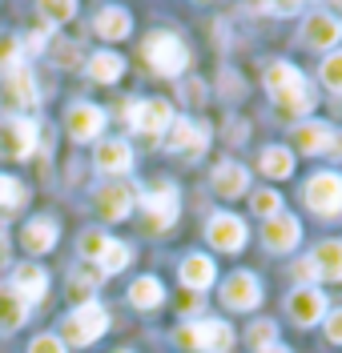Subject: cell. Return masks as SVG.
<instances>
[{
	"instance_id": "277c9868",
	"label": "cell",
	"mask_w": 342,
	"mask_h": 353,
	"mask_svg": "<svg viewBox=\"0 0 342 353\" xmlns=\"http://www.w3.org/2000/svg\"><path fill=\"white\" fill-rule=\"evenodd\" d=\"M37 77L28 72V65H17V68H4L0 72V105L4 109H12V112H24V109H32L37 105Z\"/></svg>"
},
{
	"instance_id": "4316f807",
	"label": "cell",
	"mask_w": 342,
	"mask_h": 353,
	"mask_svg": "<svg viewBox=\"0 0 342 353\" xmlns=\"http://www.w3.org/2000/svg\"><path fill=\"white\" fill-rule=\"evenodd\" d=\"M85 68H89V77L97 81V85H113V81L125 77V61H121L117 52H93Z\"/></svg>"
},
{
	"instance_id": "d6986e66",
	"label": "cell",
	"mask_w": 342,
	"mask_h": 353,
	"mask_svg": "<svg viewBox=\"0 0 342 353\" xmlns=\"http://www.w3.org/2000/svg\"><path fill=\"white\" fill-rule=\"evenodd\" d=\"M246 189H250V173H246L238 161H222V165L213 169V193H218V197L234 201V197H242Z\"/></svg>"
},
{
	"instance_id": "8d00e7d4",
	"label": "cell",
	"mask_w": 342,
	"mask_h": 353,
	"mask_svg": "<svg viewBox=\"0 0 342 353\" xmlns=\"http://www.w3.org/2000/svg\"><path fill=\"white\" fill-rule=\"evenodd\" d=\"M21 65V41L12 32H0V72Z\"/></svg>"
},
{
	"instance_id": "2e32d148",
	"label": "cell",
	"mask_w": 342,
	"mask_h": 353,
	"mask_svg": "<svg viewBox=\"0 0 342 353\" xmlns=\"http://www.w3.org/2000/svg\"><path fill=\"white\" fill-rule=\"evenodd\" d=\"M302 41L310 44V48H334L342 41V21L339 17H330V12H310L306 24H302Z\"/></svg>"
},
{
	"instance_id": "681fc988",
	"label": "cell",
	"mask_w": 342,
	"mask_h": 353,
	"mask_svg": "<svg viewBox=\"0 0 342 353\" xmlns=\"http://www.w3.org/2000/svg\"><path fill=\"white\" fill-rule=\"evenodd\" d=\"M117 353H129V350H117Z\"/></svg>"
},
{
	"instance_id": "ac0fdd59",
	"label": "cell",
	"mask_w": 342,
	"mask_h": 353,
	"mask_svg": "<svg viewBox=\"0 0 342 353\" xmlns=\"http://www.w3.org/2000/svg\"><path fill=\"white\" fill-rule=\"evenodd\" d=\"M129 28H133V17H129V8H121V4H109V8H101V12L93 17V32H97L101 41H125Z\"/></svg>"
},
{
	"instance_id": "7a4b0ae2",
	"label": "cell",
	"mask_w": 342,
	"mask_h": 353,
	"mask_svg": "<svg viewBox=\"0 0 342 353\" xmlns=\"http://www.w3.org/2000/svg\"><path fill=\"white\" fill-rule=\"evenodd\" d=\"M105 330H109V309L101 305V301H85V305H77L65 317V325H61V341L81 350V345H93Z\"/></svg>"
},
{
	"instance_id": "5b68a950",
	"label": "cell",
	"mask_w": 342,
	"mask_h": 353,
	"mask_svg": "<svg viewBox=\"0 0 342 353\" xmlns=\"http://www.w3.org/2000/svg\"><path fill=\"white\" fill-rule=\"evenodd\" d=\"M306 205L319 213V217H339L342 213V176L339 173H314L302 189Z\"/></svg>"
},
{
	"instance_id": "7dc6e473",
	"label": "cell",
	"mask_w": 342,
	"mask_h": 353,
	"mask_svg": "<svg viewBox=\"0 0 342 353\" xmlns=\"http://www.w3.org/2000/svg\"><path fill=\"white\" fill-rule=\"evenodd\" d=\"M254 353H290V350H286V345H278V341H274V345H266V350H254Z\"/></svg>"
},
{
	"instance_id": "9c48e42d",
	"label": "cell",
	"mask_w": 342,
	"mask_h": 353,
	"mask_svg": "<svg viewBox=\"0 0 342 353\" xmlns=\"http://www.w3.org/2000/svg\"><path fill=\"white\" fill-rule=\"evenodd\" d=\"M222 305L226 309H238V313H250V309L262 305V281L254 273H229L226 285H222Z\"/></svg>"
},
{
	"instance_id": "8992f818",
	"label": "cell",
	"mask_w": 342,
	"mask_h": 353,
	"mask_svg": "<svg viewBox=\"0 0 342 353\" xmlns=\"http://www.w3.org/2000/svg\"><path fill=\"white\" fill-rule=\"evenodd\" d=\"M137 201L145 205V217H149V229H153V233L169 229V225L178 221V209H182V197H178V185H173V181H165L158 189L141 193Z\"/></svg>"
},
{
	"instance_id": "d590c367",
	"label": "cell",
	"mask_w": 342,
	"mask_h": 353,
	"mask_svg": "<svg viewBox=\"0 0 342 353\" xmlns=\"http://www.w3.org/2000/svg\"><path fill=\"white\" fill-rule=\"evenodd\" d=\"M105 245H109V237H105L101 229H89V233H81V241H77V249H81V257H85V261H97Z\"/></svg>"
},
{
	"instance_id": "ba28073f",
	"label": "cell",
	"mask_w": 342,
	"mask_h": 353,
	"mask_svg": "<svg viewBox=\"0 0 342 353\" xmlns=\"http://www.w3.org/2000/svg\"><path fill=\"white\" fill-rule=\"evenodd\" d=\"M165 149L173 157H202L209 149V129L202 121H173L165 129Z\"/></svg>"
},
{
	"instance_id": "f546056e",
	"label": "cell",
	"mask_w": 342,
	"mask_h": 353,
	"mask_svg": "<svg viewBox=\"0 0 342 353\" xmlns=\"http://www.w3.org/2000/svg\"><path fill=\"white\" fill-rule=\"evenodd\" d=\"M129 261H133L129 245H125V241H113V237H109V245H105V249H101V257H97L101 273H121V269H125Z\"/></svg>"
},
{
	"instance_id": "f907efd6",
	"label": "cell",
	"mask_w": 342,
	"mask_h": 353,
	"mask_svg": "<svg viewBox=\"0 0 342 353\" xmlns=\"http://www.w3.org/2000/svg\"><path fill=\"white\" fill-rule=\"evenodd\" d=\"M302 4H310V0H302Z\"/></svg>"
},
{
	"instance_id": "f35d334b",
	"label": "cell",
	"mask_w": 342,
	"mask_h": 353,
	"mask_svg": "<svg viewBox=\"0 0 342 353\" xmlns=\"http://www.w3.org/2000/svg\"><path fill=\"white\" fill-rule=\"evenodd\" d=\"M28 353H68V350H65V341H61V337H53V333H41V337H32Z\"/></svg>"
},
{
	"instance_id": "484cf974",
	"label": "cell",
	"mask_w": 342,
	"mask_h": 353,
	"mask_svg": "<svg viewBox=\"0 0 342 353\" xmlns=\"http://www.w3.org/2000/svg\"><path fill=\"white\" fill-rule=\"evenodd\" d=\"M24 321H28V305H24L8 285H0V333L21 330Z\"/></svg>"
},
{
	"instance_id": "ee69618b",
	"label": "cell",
	"mask_w": 342,
	"mask_h": 353,
	"mask_svg": "<svg viewBox=\"0 0 342 353\" xmlns=\"http://www.w3.org/2000/svg\"><path fill=\"white\" fill-rule=\"evenodd\" d=\"M202 81H185V101H202Z\"/></svg>"
},
{
	"instance_id": "7c38bea8",
	"label": "cell",
	"mask_w": 342,
	"mask_h": 353,
	"mask_svg": "<svg viewBox=\"0 0 342 353\" xmlns=\"http://www.w3.org/2000/svg\"><path fill=\"white\" fill-rule=\"evenodd\" d=\"M125 117L137 132H165L173 125V105L169 101H137V105H125Z\"/></svg>"
},
{
	"instance_id": "f6af8a7d",
	"label": "cell",
	"mask_w": 342,
	"mask_h": 353,
	"mask_svg": "<svg viewBox=\"0 0 342 353\" xmlns=\"http://www.w3.org/2000/svg\"><path fill=\"white\" fill-rule=\"evenodd\" d=\"M182 309H185V313H193V309H202V293H185Z\"/></svg>"
},
{
	"instance_id": "3957f363",
	"label": "cell",
	"mask_w": 342,
	"mask_h": 353,
	"mask_svg": "<svg viewBox=\"0 0 342 353\" xmlns=\"http://www.w3.org/2000/svg\"><path fill=\"white\" fill-rule=\"evenodd\" d=\"M178 341H182L185 350H202V353H229L234 350V330H229L226 321H218V317H205V321H189L178 330Z\"/></svg>"
},
{
	"instance_id": "e0dca14e",
	"label": "cell",
	"mask_w": 342,
	"mask_h": 353,
	"mask_svg": "<svg viewBox=\"0 0 342 353\" xmlns=\"http://www.w3.org/2000/svg\"><path fill=\"white\" fill-rule=\"evenodd\" d=\"M133 201H137V193L129 185H121V181L101 185V193H97V213H101V221H125V213L133 209Z\"/></svg>"
},
{
	"instance_id": "6da1fadb",
	"label": "cell",
	"mask_w": 342,
	"mask_h": 353,
	"mask_svg": "<svg viewBox=\"0 0 342 353\" xmlns=\"http://www.w3.org/2000/svg\"><path fill=\"white\" fill-rule=\"evenodd\" d=\"M141 57H145L149 72H158V77H182L185 68H189V44H185L178 32H165V28H161L153 37H145Z\"/></svg>"
},
{
	"instance_id": "cb8c5ba5",
	"label": "cell",
	"mask_w": 342,
	"mask_h": 353,
	"mask_svg": "<svg viewBox=\"0 0 342 353\" xmlns=\"http://www.w3.org/2000/svg\"><path fill=\"white\" fill-rule=\"evenodd\" d=\"M262 81H266V92H270V97H282V92H290V88L306 85V77H302L294 65H286V61H274Z\"/></svg>"
},
{
	"instance_id": "52a82bcc",
	"label": "cell",
	"mask_w": 342,
	"mask_h": 353,
	"mask_svg": "<svg viewBox=\"0 0 342 353\" xmlns=\"http://www.w3.org/2000/svg\"><path fill=\"white\" fill-rule=\"evenodd\" d=\"M32 149H37V125L28 117H4L0 121V157L28 161Z\"/></svg>"
},
{
	"instance_id": "c3c4849f",
	"label": "cell",
	"mask_w": 342,
	"mask_h": 353,
	"mask_svg": "<svg viewBox=\"0 0 342 353\" xmlns=\"http://www.w3.org/2000/svg\"><path fill=\"white\" fill-rule=\"evenodd\" d=\"M330 4H334V8H342V0H330Z\"/></svg>"
},
{
	"instance_id": "4fadbf2b",
	"label": "cell",
	"mask_w": 342,
	"mask_h": 353,
	"mask_svg": "<svg viewBox=\"0 0 342 353\" xmlns=\"http://www.w3.org/2000/svg\"><path fill=\"white\" fill-rule=\"evenodd\" d=\"M8 289L21 297L24 305H37V301H45V293H48V273L37 261H24V265H17V269H12V281H8Z\"/></svg>"
},
{
	"instance_id": "60d3db41",
	"label": "cell",
	"mask_w": 342,
	"mask_h": 353,
	"mask_svg": "<svg viewBox=\"0 0 342 353\" xmlns=\"http://www.w3.org/2000/svg\"><path fill=\"white\" fill-rule=\"evenodd\" d=\"M262 8H270L278 17H294L298 8H302V0H262Z\"/></svg>"
},
{
	"instance_id": "bcb514c9",
	"label": "cell",
	"mask_w": 342,
	"mask_h": 353,
	"mask_svg": "<svg viewBox=\"0 0 342 353\" xmlns=\"http://www.w3.org/2000/svg\"><path fill=\"white\" fill-rule=\"evenodd\" d=\"M28 48H32V52H37V48H45V32H32V37H28Z\"/></svg>"
},
{
	"instance_id": "603a6c76",
	"label": "cell",
	"mask_w": 342,
	"mask_h": 353,
	"mask_svg": "<svg viewBox=\"0 0 342 353\" xmlns=\"http://www.w3.org/2000/svg\"><path fill=\"white\" fill-rule=\"evenodd\" d=\"M334 145V132L326 121H306V125H298L294 129V149L298 153H322V149H330Z\"/></svg>"
},
{
	"instance_id": "5bb4252c",
	"label": "cell",
	"mask_w": 342,
	"mask_h": 353,
	"mask_svg": "<svg viewBox=\"0 0 342 353\" xmlns=\"http://www.w3.org/2000/svg\"><path fill=\"white\" fill-rule=\"evenodd\" d=\"M298 241H302V225H298V217H290V213H278V217H270L262 225V245H266L270 253H290Z\"/></svg>"
},
{
	"instance_id": "ab89813d",
	"label": "cell",
	"mask_w": 342,
	"mask_h": 353,
	"mask_svg": "<svg viewBox=\"0 0 342 353\" xmlns=\"http://www.w3.org/2000/svg\"><path fill=\"white\" fill-rule=\"evenodd\" d=\"M57 65L61 68H77L81 65V48H77V44H61V48H57Z\"/></svg>"
},
{
	"instance_id": "d4e9b609",
	"label": "cell",
	"mask_w": 342,
	"mask_h": 353,
	"mask_svg": "<svg viewBox=\"0 0 342 353\" xmlns=\"http://www.w3.org/2000/svg\"><path fill=\"white\" fill-rule=\"evenodd\" d=\"M310 261H314V269H319V277L342 281V241H322V245H314Z\"/></svg>"
},
{
	"instance_id": "44dd1931",
	"label": "cell",
	"mask_w": 342,
	"mask_h": 353,
	"mask_svg": "<svg viewBox=\"0 0 342 353\" xmlns=\"http://www.w3.org/2000/svg\"><path fill=\"white\" fill-rule=\"evenodd\" d=\"M93 161H97L101 173H129L133 169V149H129V141H101Z\"/></svg>"
},
{
	"instance_id": "8fae6325",
	"label": "cell",
	"mask_w": 342,
	"mask_h": 353,
	"mask_svg": "<svg viewBox=\"0 0 342 353\" xmlns=\"http://www.w3.org/2000/svg\"><path fill=\"white\" fill-rule=\"evenodd\" d=\"M65 132L73 137V141H97L101 132H105V112L97 109V105H89V101H77V105H68L65 112Z\"/></svg>"
},
{
	"instance_id": "b9f144b4",
	"label": "cell",
	"mask_w": 342,
	"mask_h": 353,
	"mask_svg": "<svg viewBox=\"0 0 342 353\" xmlns=\"http://www.w3.org/2000/svg\"><path fill=\"white\" fill-rule=\"evenodd\" d=\"M326 337H330L334 345H342V309L326 313Z\"/></svg>"
},
{
	"instance_id": "ffe728a7",
	"label": "cell",
	"mask_w": 342,
	"mask_h": 353,
	"mask_svg": "<svg viewBox=\"0 0 342 353\" xmlns=\"http://www.w3.org/2000/svg\"><path fill=\"white\" fill-rule=\"evenodd\" d=\"M213 281H218V269H213V261L205 253H189L182 261V285L189 293H205Z\"/></svg>"
},
{
	"instance_id": "4dcf8cb0",
	"label": "cell",
	"mask_w": 342,
	"mask_h": 353,
	"mask_svg": "<svg viewBox=\"0 0 342 353\" xmlns=\"http://www.w3.org/2000/svg\"><path fill=\"white\" fill-rule=\"evenodd\" d=\"M274 105L286 109V112H310L319 105V97L310 92V85H298V88H290V92H282V97H274Z\"/></svg>"
},
{
	"instance_id": "f1b7e54d",
	"label": "cell",
	"mask_w": 342,
	"mask_h": 353,
	"mask_svg": "<svg viewBox=\"0 0 342 353\" xmlns=\"http://www.w3.org/2000/svg\"><path fill=\"white\" fill-rule=\"evenodd\" d=\"M258 169L266 176H274V181H282V176L294 173V153L282 149V145H270V149H262V157H258Z\"/></svg>"
},
{
	"instance_id": "1f68e13d",
	"label": "cell",
	"mask_w": 342,
	"mask_h": 353,
	"mask_svg": "<svg viewBox=\"0 0 342 353\" xmlns=\"http://www.w3.org/2000/svg\"><path fill=\"white\" fill-rule=\"evenodd\" d=\"M37 8L48 24H68L77 17V0H37Z\"/></svg>"
},
{
	"instance_id": "d6a6232c",
	"label": "cell",
	"mask_w": 342,
	"mask_h": 353,
	"mask_svg": "<svg viewBox=\"0 0 342 353\" xmlns=\"http://www.w3.org/2000/svg\"><path fill=\"white\" fill-rule=\"evenodd\" d=\"M28 201V189H24L17 176H4L0 173V209H17Z\"/></svg>"
},
{
	"instance_id": "7bdbcfd3",
	"label": "cell",
	"mask_w": 342,
	"mask_h": 353,
	"mask_svg": "<svg viewBox=\"0 0 342 353\" xmlns=\"http://www.w3.org/2000/svg\"><path fill=\"white\" fill-rule=\"evenodd\" d=\"M294 273H298V281H302V285H314V277H319V269H314L310 257H302V261L294 265Z\"/></svg>"
},
{
	"instance_id": "836d02e7",
	"label": "cell",
	"mask_w": 342,
	"mask_h": 353,
	"mask_svg": "<svg viewBox=\"0 0 342 353\" xmlns=\"http://www.w3.org/2000/svg\"><path fill=\"white\" fill-rule=\"evenodd\" d=\"M250 209L262 221H270V217H278V213H282V197H278L274 189H258V193L250 197Z\"/></svg>"
},
{
	"instance_id": "7402d4cb",
	"label": "cell",
	"mask_w": 342,
	"mask_h": 353,
	"mask_svg": "<svg viewBox=\"0 0 342 353\" xmlns=\"http://www.w3.org/2000/svg\"><path fill=\"white\" fill-rule=\"evenodd\" d=\"M57 237H61L57 221H53V217H37V221H28V225H24L21 245L28 249V253H48V249L57 245Z\"/></svg>"
},
{
	"instance_id": "e575fe53",
	"label": "cell",
	"mask_w": 342,
	"mask_h": 353,
	"mask_svg": "<svg viewBox=\"0 0 342 353\" xmlns=\"http://www.w3.org/2000/svg\"><path fill=\"white\" fill-rule=\"evenodd\" d=\"M319 77H322V85L330 88V92H339L342 97V52H330V57L322 61Z\"/></svg>"
},
{
	"instance_id": "74e56055",
	"label": "cell",
	"mask_w": 342,
	"mask_h": 353,
	"mask_svg": "<svg viewBox=\"0 0 342 353\" xmlns=\"http://www.w3.org/2000/svg\"><path fill=\"white\" fill-rule=\"evenodd\" d=\"M274 337H278V325H274V321H254V325H250V345H254V350L274 345Z\"/></svg>"
},
{
	"instance_id": "9a60e30c",
	"label": "cell",
	"mask_w": 342,
	"mask_h": 353,
	"mask_svg": "<svg viewBox=\"0 0 342 353\" xmlns=\"http://www.w3.org/2000/svg\"><path fill=\"white\" fill-rule=\"evenodd\" d=\"M286 313L294 317L298 325H314L326 317V297H322L314 285H298L290 297H286Z\"/></svg>"
},
{
	"instance_id": "30bf717a",
	"label": "cell",
	"mask_w": 342,
	"mask_h": 353,
	"mask_svg": "<svg viewBox=\"0 0 342 353\" xmlns=\"http://www.w3.org/2000/svg\"><path fill=\"white\" fill-rule=\"evenodd\" d=\"M205 237H209V245H213L218 253H238L250 233H246V221L242 217H234V213H213L209 225H205Z\"/></svg>"
},
{
	"instance_id": "83f0119b",
	"label": "cell",
	"mask_w": 342,
	"mask_h": 353,
	"mask_svg": "<svg viewBox=\"0 0 342 353\" xmlns=\"http://www.w3.org/2000/svg\"><path fill=\"white\" fill-rule=\"evenodd\" d=\"M161 301H165V285L158 277H137L129 285V305L133 309H158Z\"/></svg>"
}]
</instances>
